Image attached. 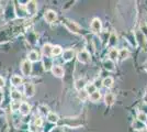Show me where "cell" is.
I'll return each mask as SVG.
<instances>
[{"label": "cell", "mask_w": 147, "mask_h": 132, "mask_svg": "<svg viewBox=\"0 0 147 132\" xmlns=\"http://www.w3.org/2000/svg\"><path fill=\"white\" fill-rule=\"evenodd\" d=\"M63 23L64 25L67 28L68 30L70 32H73L75 34H81L82 33V29L79 24H77L75 21L73 20H69V19H64L63 20Z\"/></svg>", "instance_id": "obj_1"}, {"label": "cell", "mask_w": 147, "mask_h": 132, "mask_svg": "<svg viewBox=\"0 0 147 132\" xmlns=\"http://www.w3.org/2000/svg\"><path fill=\"white\" fill-rule=\"evenodd\" d=\"M64 125L68 127V128L76 129V128H79V127L82 126V122H81V120L79 118H66L64 120Z\"/></svg>", "instance_id": "obj_2"}, {"label": "cell", "mask_w": 147, "mask_h": 132, "mask_svg": "<svg viewBox=\"0 0 147 132\" xmlns=\"http://www.w3.org/2000/svg\"><path fill=\"white\" fill-rule=\"evenodd\" d=\"M25 6V9H26V13L29 17H32L34 16L35 13L37 12V2L34 1V0H31V1H28Z\"/></svg>", "instance_id": "obj_3"}, {"label": "cell", "mask_w": 147, "mask_h": 132, "mask_svg": "<svg viewBox=\"0 0 147 132\" xmlns=\"http://www.w3.org/2000/svg\"><path fill=\"white\" fill-rule=\"evenodd\" d=\"M77 58H78V61H79L80 63L88 64V63H90V61H91V55H90L86 50H82V51H80V52H78Z\"/></svg>", "instance_id": "obj_4"}, {"label": "cell", "mask_w": 147, "mask_h": 132, "mask_svg": "<svg viewBox=\"0 0 147 132\" xmlns=\"http://www.w3.org/2000/svg\"><path fill=\"white\" fill-rule=\"evenodd\" d=\"M90 28H91V31L94 34H99L101 32V30H102V22H101V20L99 19V18H94L91 21Z\"/></svg>", "instance_id": "obj_5"}, {"label": "cell", "mask_w": 147, "mask_h": 132, "mask_svg": "<svg viewBox=\"0 0 147 132\" xmlns=\"http://www.w3.org/2000/svg\"><path fill=\"white\" fill-rule=\"evenodd\" d=\"M21 72L23 76H30L32 73V63L30 61L25 60L21 63Z\"/></svg>", "instance_id": "obj_6"}, {"label": "cell", "mask_w": 147, "mask_h": 132, "mask_svg": "<svg viewBox=\"0 0 147 132\" xmlns=\"http://www.w3.org/2000/svg\"><path fill=\"white\" fill-rule=\"evenodd\" d=\"M14 11H16V14H17L18 18H25V17H28L25 6L21 5V3H20V5L17 3V5L14 6Z\"/></svg>", "instance_id": "obj_7"}, {"label": "cell", "mask_w": 147, "mask_h": 132, "mask_svg": "<svg viewBox=\"0 0 147 132\" xmlns=\"http://www.w3.org/2000/svg\"><path fill=\"white\" fill-rule=\"evenodd\" d=\"M35 94V88H34V85L32 83H26L24 85V95L26 97H33Z\"/></svg>", "instance_id": "obj_8"}, {"label": "cell", "mask_w": 147, "mask_h": 132, "mask_svg": "<svg viewBox=\"0 0 147 132\" xmlns=\"http://www.w3.org/2000/svg\"><path fill=\"white\" fill-rule=\"evenodd\" d=\"M44 19H45L46 22H49V23H53L57 19V13L55 11H53V10H49V11H46L45 14H44Z\"/></svg>", "instance_id": "obj_9"}, {"label": "cell", "mask_w": 147, "mask_h": 132, "mask_svg": "<svg viewBox=\"0 0 147 132\" xmlns=\"http://www.w3.org/2000/svg\"><path fill=\"white\" fill-rule=\"evenodd\" d=\"M61 54H63V61L64 62H69L75 56V51L73 49H67V50L64 51Z\"/></svg>", "instance_id": "obj_10"}, {"label": "cell", "mask_w": 147, "mask_h": 132, "mask_svg": "<svg viewBox=\"0 0 147 132\" xmlns=\"http://www.w3.org/2000/svg\"><path fill=\"white\" fill-rule=\"evenodd\" d=\"M135 41L137 42L136 44H140L141 46H143V47H145L146 46V38L142 34L141 31H137L136 33H135Z\"/></svg>", "instance_id": "obj_11"}, {"label": "cell", "mask_w": 147, "mask_h": 132, "mask_svg": "<svg viewBox=\"0 0 147 132\" xmlns=\"http://www.w3.org/2000/svg\"><path fill=\"white\" fill-rule=\"evenodd\" d=\"M52 73H53V75L55 76V77H58V78H61L64 76V69L61 66L59 65H53V67H52Z\"/></svg>", "instance_id": "obj_12"}, {"label": "cell", "mask_w": 147, "mask_h": 132, "mask_svg": "<svg viewBox=\"0 0 147 132\" xmlns=\"http://www.w3.org/2000/svg\"><path fill=\"white\" fill-rule=\"evenodd\" d=\"M19 111L22 116H28L31 112V105H29L28 102H21Z\"/></svg>", "instance_id": "obj_13"}, {"label": "cell", "mask_w": 147, "mask_h": 132, "mask_svg": "<svg viewBox=\"0 0 147 132\" xmlns=\"http://www.w3.org/2000/svg\"><path fill=\"white\" fill-rule=\"evenodd\" d=\"M103 67H104V69H107L108 72H114V70H115V64H114L113 61L107 58V60L103 61Z\"/></svg>", "instance_id": "obj_14"}, {"label": "cell", "mask_w": 147, "mask_h": 132, "mask_svg": "<svg viewBox=\"0 0 147 132\" xmlns=\"http://www.w3.org/2000/svg\"><path fill=\"white\" fill-rule=\"evenodd\" d=\"M104 102L107 106H112L115 102V96L112 93H107L104 96Z\"/></svg>", "instance_id": "obj_15"}, {"label": "cell", "mask_w": 147, "mask_h": 132, "mask_svg": "<svg viewBox=\"0 0 147 132\" xmlns=\"http://www.w3.org/2000/svg\"><path fill=\"white\" fill-rule=\"evenodd\" d=\"M86 85H87V83H86V79H85V78H79L78 81L75 82V88H76L78 91L84 90L85 87H86Z\"/></svg>", "instance_id": "obj_16"}, {"label": "cell", "mask_w": 147, "mask_h": 132, "mask_svg": "<svg viewBox=\"0 0 147 132\" xmlns=\"http://www.w3.org/2000/svg\"><path fill=\"white\" fill-rule=\"evenodd\" d=\"M52 49H53V45L49 43H46L43 45V49H42V53H43L44 56L51 57L52 56Z\"/></svg>", "instance_id": "obj_17"}, {"label": "cell", "mask_w": 147, "mask_h": 132, "mask_svg": "<svg viewBox=\"0 0 147 132\" xmlns=\"http://www.w3.org/2000/svg\"><path fill=\"white\" fill-rule=\"evenodd\" d=\"M28 61H30L31 63H34V62H38L40 61V54H38V52L36 51H31L30 53H29V55H28Z\"/></svg>", "instance_id": "obj_18"}, {"label": "cell", "mask_w": 147, "mask_h": 132, "mask_svg": "<svg viewBox=\"0 0 147 132\" xmlns=\"http://www.w3.org/2000/svg\"><path fill=\"white\" fill-rule=\"evenodd\" d=\"M108 55H109V60L114 62V61H117V58H119V50L115 49V47H112V49H110V51H109Z\"/></svg>", "instance_id": "obj_19"}, {"label": "cell", "mask_w": 147, "mask_h": 132, "mask_svg": "<svg viewBox=\"0 0 147 132\" xmlns=\"http://www.w3.org/2000/svg\"><path fill=\"white\" fill-rule=\"evenodd\" d=\"M43 66L45 70H51L52 67H53V61L51 57H43Z\"/></svg>", "instance_id": "obj_20"}, {"label": "cell", "mask_w": 147, "mask_h": 132, "mask_svg": "<svg viewBox=\"0 0 147 132\" xmlns=\"http://www.w3.org/2000/svg\"><path fill=\"white\" fill-rule=\"evenodd\" d=\"M117 34L114 33V32H112L110 34V37L108 38V45L109 46H114V45H117Z\"/></svg>", "instance_id": "obj_21"}, {"label": "cell", "mask_w": 147, "mask_h": 132, "mask_svg": "<svg viewBox=\"0 0 147 132\" xmlns=\"http://www.w3.org/2000/svg\"><path fill=\"white\" fill-rule=\"evenodd\" d=\"M22 82H23V79H22V77H21V76L13 75L12 77H11V84H12L14 87L20 86V85L22 84Z\"/></svg>", "instance_id": "obj_22"}, {"label": "cell", "mask_w": 147, "mask_h": 132, "mask_svg": "<svg viewBox=\"0 0 147 132\" xmlns=\"http://www.w3.org/2000/svg\"><path fill=\"white\" fill-rule=\"evenodd\" d=\"M47 120H49L51 123H57L59 121V118H58V114L55 112H49L47 114Z\"/></svg>", "instance_id": "obj_23"}, {"label": "cell", "mask_w": 147, "mask_h": 132, "mask_svg": "<svg viewBox=\"0 0 147 132\" xmlns=\"http://www.w3.org/2000/svg\"><path fill=\"white\" fill-rule=\"evenodd\" d=\"M113 83H114L113 78L110 77V76H108V77H105L103 81H102V86H104V87L107 88H111L113 86Z\"/></svg>", "instance_id": "obj_24"}, {"label": "cell", "mask_w": 147, "mask_h": 132, "mask_svg": "<svg viewBox=\"0 0 147 132\" xmlns=\"http://www.w3.org/2000/svg\"><path fill=\"white\" fill-rule=\"evenodd\" d=\"M133 128H134L135 130H138V131H141V130H144V129H146V126H145V123H143L141 122L140 120H135L134 122H133Z\"/></svg>", "instance_id": "obj_25"}, {"label": "cell", "mask_w": 147, "mask_h": 132, "mask_svg": "<svg viewBox=\"0 0 147 132\" xmlns=\"http://www.w3.org/2000/svg\"><path fill=\"white\" fill-rule=\"evenodd\" d=\"M89 98H90V100L92 102H98L100 99H101V93L99 91V90H96L93 94L89 95Z\"/></svg>", "instance_id": "obj_26"}, {"label": "cell", "mask_w": 147, "mask_h": 132, "mask_svg": "<svg viewBox=\"0 0 147 132\" xmlns=\"http://www.w3.org/2000/svg\"><path fill=\"white\" fill-rule=\"evenodd\" d=\"M129 55V50H126V49H122V50L119 51V58L121 60V61H124V60H126ZM117 58V60H119Z\"/></svg>", "instance_id": "obj_27"}, {"label": "cell", "mask_w": 147, "mask_h": 132, "mask_svg": "<svg viewBox=\"0 0 147 132\" xmlns=\"http://www.w3.org/2000/svg\"><path fill=\"white\" fill-rule=\"evenodd\" d=\"M10 97H11V99H12V100L21 101L22 95H21V93L18 91V90H12V91H11V94H10Z\"/></svg>", "instance_id": "obj_28"}, {"label": "cell", "mask_w": 147, "mask_h": 132, "mask_svg": "<svg viewBox=\"0 0 147 132\" xmlns=\"http://www.w3.org/2000/svg\"><path fill=\"white\" fill-rule=\"evenodd\" d=\"M63 53V49H61L59 45H55L53 46L52 49V56H58Z\"/></svg>", "instance_id": "obj_29"}, {"label": "cell", "mask_w": 147, "mask_h": 132, "mask_svg": "<svg viewBox=\"0 0 147 132\" xmlns=\"http://www.w3.org/2000/svg\"><path fill=\"white\" fill-rule=\"evenodd\" d=\"M85 90H86V93L88 95H91V94H93L96 90H97V88L94 87V85H93L92 83H90V84H87V85H86Z\"/></svg>", "instance_id": "obj_30"}, {"label": "cell", "mask_w": 147, "mask_h": 132, "mask_svg": "<svg viewBox=\"0 0 147 132\" xmlns=\"http://www.w3.org/2000/svg\"><path fill=\"white\" fill-rule=\"evenodd\" d=\"M20 106H21V102L18 100H12L11 101V105H10L12 111H18L19 109H20Z\"/></svg>", "instance_id": "obj_31"}, {"label": "cell", "mask_w": 147, "mask_h": 132, "mask_svg": "<svg viewBox=\"0 0 147 132\" xmlns=\"http://www.w3.org/2000/svg\"><path fill=\"white\" fill-rule=\"evenodd\" d=\"M140 31L142 32V34L147 39V23L146 22H142L140 25Z\"/></svg>", "instance_id": "obj_32"}, {"label": "cell", "mask_w": 147, "mask_h": 132, "mask_svg": "<svg viewBox=\"0 0 147 132\" xmlns=\"http://www.w3.org/2000/svg\"><path fill=\"white\" fill-rule=\"evenodd\" d=\"M78 96H79V98H80V99H81L82 101L87 100V99L89 98V95L87 94L86 90H85V89H84V90H81V91H79V95H78Z\"/></svg>", "instance_id": "obj_33"}, {"label": "cell", "mask_w": 147, "mask_h": 132, "mask_svg": "<svg viewBox=\"0 0 147 132\" xmlns=\"http://www.w3.org/2000/svg\"><path fill=\"white\" fill-rule=\"evenodd\" d=\"M38 110H40V112L42 113L43 116H47L49 114V107L47 106H40V108H38Z\"/></svg>", "instance_id": "obj_34"}, {"label": "cell", "mask_w": 147, "mask_h": 132, "mask_svg": "<svg viewBox=\"0 0 147 132\" xmlns=\"http://www.w3.org/2000/svg\"><path fill=\"white\" fill-rule=\"evenodd\" d=\"M146 118H147V116L145 114V113L138 112V114H137V120H140V121H141V122H143V123H145Z\"/></svg>", "instance_id": "obj_35"}, {"label": "cell", "mask_w": 147, "mask_h": 132, "mask_svg": "<svg viewBox=\"0 0 147 132\" xmlns=\"http://www.w3.org/2000/svg\"><path fill=\"white\" fill-rule=\"evenodd\" d=\"M42 123H43L42 118H35V120H34V126L37 127V128H40V127L42 126Z\"/></svg>", "instance_id": "obj_36"}, {"label": "cell", "mask_w": 147, "mask_h": 132, "mask_svg": "<svg viewBox=\"0 0 147 132\" xmlns=\"http://www.w3.org/2000/svg\"><path fill=\"white\" fill-rule=\"evenodd\" d=\"M92 84L94 85V87L98 89V88H100L101 86H102V81H100V79L98 78V79H96V81L92 83Z\"/></svg>", "instance_id": "obj_37"}, {"label": "cell", "mask_w": 147, "mask_h": 132, "mask_svg": "<svg viewBox=\"0 0 147 132\" xmlns=\"http://www.w3.org/2000/svg\"><path fill=\"white\" fill-rule=\"evenodd\" d=\"M141 112H143V113H145L147 116V104H143L142 105V107H141Z\"/></svg>", "instance_id": "obj_38"}, {"label": "cell", "mask_w": 147, "mask_h": 132, "mask_svg": "<svg viewBox=\"0 0 147 132\" xmlns=\"http://www.w3.org/2000/svg\"><path fill=\"white\" fill-rule=\"evenodd\" d=\"M5 84H6L5 78H3L2 76H0V89H2V88L5 87Z\"/></svg>", "instance_id": "obj_39"}, {"label": "cell", "mask_w": 147, "mask_h": 132, "mask_svg": "<svg viewBox=\"0 0 147 132\" xmlns=\"http://www.w3.org/2000/svg\"><path fill=\"white\" fill-rule=\"evenodd\" d=\"M49 132H63V129L61 127H56V128H53Z\"/></svg>", "instance_id": "obj_40"}, {"label": "cell", "mask_w": 147, "mask_h": 132, "mask_svg": "<svg viewBox=\"0 0 147 132\" xmlns=\"http://www.w3.org/2000/svg\"><path fill=\"white\" fill-rule=\"evenodd\" d=\"M3 100V91H2V89H0V102Z\"/></svg>", "instance_id": "obj_41"}, {"label": "cell", "mask_w": 147, "mask_h": 132, "mask_svg": "<svg viewBox=\"0 0 147 132\" xmlns=\"http://www.w3.org/2000/svg\"><path fill=\"white\" fill-rule=\"evenodd\" d=\"M3 14V8L1 6V3H0V16H2Z\"/></svg>", "instance_id": "obj_42"}, {"label": "cell", "mask_w": 147, "mask_h": 132, "mask_svg": "<svg viewBox=\"0 0 147 132\" xmlns=\"http://www.w3.org/2000/svg\"><path fill=\"white\" fill-rule=\"evenodd\" d=\"M145 126H146V128H147V118H146V121H145Z\"/></svg>", "instance_id": "obj_43"}, {"label": "cell", "mask_w": 147, "mask_h": 132, "mask_svg": "<svg viewBox=\"0 0 147 132\" xmlns=\"http://www.w3.org/2000/svg\"><path fill=\"white\" fill-rule=\"evenodd\" d=\"M30 132H36V131H30Z\"/></svg>", "instance_id": "obj_44"}]
</instances>
